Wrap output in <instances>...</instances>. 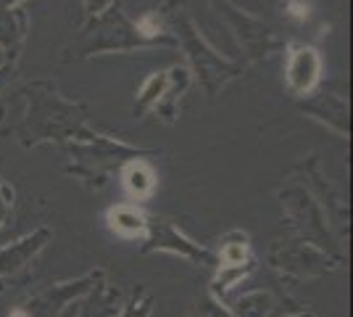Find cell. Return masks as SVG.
I'll return each instance as SVG.
<instances>
[{
	"label": "cell",
	"mask_w": 353,
	"mask_h": 317,
	"mask_svg": "<svg viewBox=\"0 0 353 317\" xmlns=\"http://www.w3.org/2000/svg\"><path fill=\"white\" fill-rule=\"evenodd\" d=\"M124 182H127V191L137 198H145L150 196V191H153V172L148 169L145 164H132L127 172H124Z\"/></svg>",
	"instance_id": "obj_3"
},
{
	"label": "cell",
	"mask_w": 353,
	"mask_h": 317,
	"mask_svg": "<svg viewBox=\"0 0 353 317\" xmlns=\"http://www.w3.org/2000/svg\"><path fill=\"white\" fill-rule=\"evenodd\" d=\"M108 222H111V230L124 236V238H132L137 233H143L145 227V217L137 209H130V206H117V209L108 211Z\"/></svg>",
	"instance_id": "obj_2"
},
{
	"label": "cell",
	"mask_w": 353,
	"mask_h": 317,
	"mask_svg": "<svg viewBox=\"0 0 353 317\" xmlns=\"http://www.w3.org/2000/svg\"><path fill=\"white\" fill-rule=\"evenodd\" d=\"M319 77V56L311 48H293L288 64V79L295 93H306Z\"/></svg>",
	"instance_id": "obj_1"
},
{
	"label": "cell",
	"mask_w": 353,
	"mask_h": 317,
	"mask_svg": "<svg viewBox=\"0 0 353 317\" xmlns=\"http://www.w3.org/2000/svg\"><path fill=\"white\" fill-rule=\"evenodd\" d=\"M288 16L295 19V21H303L306 16H309V3L306 0H288Z\"/></svg>",
	"instance_id": "obj_5"
},
{
	"label": "cell",
	"mask_w": 353,
	"mask_h": 317,
	"mask_svg": "<svg viewBox=\"0 0 353 317\" xmlns=\"http://www.w3.org/2000/svg\"><path fill=\"white\" fill-rule=\"evenodd\" d=\"M245 254H248L245 241L243 243H224V249H221V265L235 270V267H240V265L245 262Z\"/></svg>",
	"instance_id": "obj_4"
},
{
	"label": "cell",
	"mask_w": 353,
	"mask_h": 317,
	"mask_svg": "<svg viewBox=\"0 0 353 317\" xmlns=\"http://www.w3.org/2000/svg\"><path fill=\"white\" fill-rule=\"evenodd\" d=\"M8 317H27V312H24V309H14Z\"/></svg>",
	"instance_id": "obj_6"
}]
</instances>
